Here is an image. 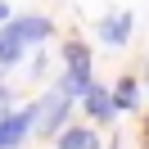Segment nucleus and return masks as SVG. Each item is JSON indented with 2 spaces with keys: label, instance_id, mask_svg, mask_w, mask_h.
Returning a JSON list of instances; mask_svg holds the SVG:
<instances>
[{
  "label": "nucleus",
  "instance_id": "nucleus-1",
  "mask_svg": "<svg viewBox=\"0 0 149 149\" xmlns=\"http://www.w3.org/2000/svg\"><path fill=\"white\" fill-rule=\"evenodd\" d=\"M91 45L86 41H68L63 45V77H59V91L72 95V100H86L91 91Z\"/></svg>",
  "mask_w": 149,
  "mask_h": 149
},
{
  "label": "nucleus",
  "instance_id": "nucleus-2",
  "mask_svg": "<svg viewBox=\"0 0 149 149\" xmlns=\"http://www.w3.org/2000/svg\"><path fill=\"white\" fill-rule=\"evenodd\" d=\"M32 109V122H36V136H59L68 122V109H72V95H63L54 86V91H45L36 104H27Z\"/></svg>",
  "mask_w": 149,
  "mask_h": 149
},
{
  "label": "nucleus",
  "instance_id": "nucleus-3",
  "mask_svg": "<svg viewBox=\"0 0 149 149\" xmlns=\"http://www.w3.org/2000/svg\"><path fill=\"white\" fill-rule=\"evenodd\" d=\"M27 131H36V122H32V109H5V118H0V149H18L23 136Z\"/></svg>",
  "mask_w": 149,
  "mask_h": 149
},
{
  "label": "nucleus",
  "instance_id": "nucleus-4",
  "mask_svg": "<svg viewBox=\"0 0 149 149\" xmlns=\"http://www.w3.org/2000/svg\"><path fill=\"white\" fill-rule=\"evenodd\" d=\"M131 27H136V14H127V9H122V14H109V18L100 23V41L109 50H122L131 41Z\"/></svg>",
  "mask_w": 149,
  "mask_h": 149
},
{
  "label": "nucleus",
  "instance_id": "nucleus-5",
  "mask_svg": "<svg viewBox=\"0 0 149 149\" xmlns=\"http://www.w3.org/2000/svg\"><path fill=\"white\" fill-rule=\"evenodd\" d=\"M23 50H27V36H23L18 32V23H5V27H0V68H14L23 59Z\"/></svg>",
  "mask_w": 149,
  "mask_h": 149
},
{
  "label": "nucleus",
  "instance_id": "nucleus-6",
  "mask_svg": "<svg viewBox=\"0 0 149 149\" xmlns=\"http://www.w3.org/2000/svg\"><path fill=\"white\" fill-rule=\"evenodd\" d=\"M81 104H86V113H91L95 122H109L113 113H122V109H118V100H113V91H104V86H91Z\"/></svg>",
  "mask_w": 149,
  "mask_h": 149
},
{
  "label": "nucleus",
  "instance_id": "nucleus-7",
  "mask_svg": "<svg viewBox=\"0 0 149 149\" xmlns=\"http://www.w3.org/2000/svg\"><path fill=\"white\" fill-rule=\"evenodd\" d=\"M54 149H100V136L91 127H63L54 136Z\"/></svg>",
  "mask_w": 149,
  "mask_h": 149
},
{
  "label": "nucleus",
  "instance_id": "nucleus-8",
  "mask_svg": "<svg viewBox=\"0 0 149 149\" xmlns=\"http://www.w3.org/2000/svg\"><path fill=\"white\" fill-rule=\"evenodd\" d=\"M14 23H18V32L27 36V45H41V41L54 32V23H50L45 14H23V18H14Z\"/></svg>",
  "mask_w": 149,
  "mask_h": 149
},
{
  "label": "nucleus",
  "instance_id": "nucleus-9",
  "mask_svg": "<svg viewBox=\"0 0 149 149\" xmlns=\"http://www.w3.org/2000/svg\"><path fill=\"white\" fill-rule=\"evenodd\" d=\"M113 100H118V109H122V113L140 109V81H136V77H122V81L113 86Z\"/></svg>",
  "mask_w": 149,
  "mask_h": 149
}]
</instances>
